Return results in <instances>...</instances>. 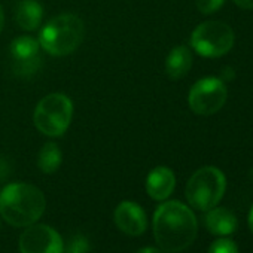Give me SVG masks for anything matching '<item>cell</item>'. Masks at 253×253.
I'll return each mask as SVG.
<instances>
[{
  "label": "cell",
  "instance_id": "cell-5",
  "mask_svg": "<svg viewBox=\"0 0 253 253\" xmlns=\"http://www.w3.org/2000/svg\"><path fill=\"white\" fill-rule=\"evenodd\" d=\"M225 174L216 167H203L197 170L186 185L188 203L201 211H207L220 201L225 194Z\"/></svg>",
  "mask_w": 253,
  "mask_h": 253
},
{
  "label": "cell",
  "instance_id": "cell-22",
  "mask_svg": "<svg viewBox=\"0 0 253 253\" xmlns=\"http://www.w3.org/2000/svg\"><path fill=\"white\" fill-rule=\"evenodd\" d=\"M249 226H250V229L253 232V207H252V210L249 213Z\"/></svg>",
  "mask_w": 253,
  "mask_h": 253
},
{
  "label": "cell",
  "instance_id": "cell-16",
  "mask_svg": "<svg viewBox=\"0 0 253 253\" xmlns=\"http://www.w3.org/2000/svg\"><path fill=\"white\" fill-rule=\"evenodd\" d=\"M89 241L86 237H84L82 234H76L73 237L69 238L66 249H63L64 253H89Z\"/></svg>",
  "mask_w": 253,
  "mask_h": 253
},
{
  "label": "cell",
  "instance_id": "cell-12",
  "mask_svg": "<svg viewBox=\"0 0 253 253\" xmlns=\"http://www.w3.org/2000/svg\"><path fill=\"white\" fill-rule=\"evenodd\" d=\"M206 226L214 235H229L237 229V217L232 211L223 207H213L207 210Z\"/></svg>",
  "mask_w": 253,
  "mask_h": 253
},
{
  "label": "cell",
  "instance_id": "cell-19",
  "mask_svg": "<svg viewBox=\"0 0 253 253\" xmlns=\"http://www.w3.org/2000/svg\"><path fill=\"white\" fill-rule=\"evenodd\" d=\"M235 5L244 9H253V0H234Z\"/></svg>",
  "mask_w": 253,
  "mask_h": 253
},
{
  "label": "cell",
  "instance_id": "cell-4",
  "mask_svg": "<svg viewBox=\"0 0 253 253\" xmlns=\"http://www.w3.org/2000/svg\"><path fill=\"white\" fill-rule=\"evenodd\" d=\"M73 118V103L63 92L45 95L36 106L33 122L36 128L49 137L63 136L70 126Z\"/></svg>",
  "mask_w": 253,
  "mask_h": 253
},
{
  "label": "cell",
  "instance_id": "cell-20",
  "mask_svg": "<svg viewBox=\"0 0 253 253\" xmlns=\"http://www.w3.org/2000/svg\"><path fill=\"white\" fill-rule=\"evenodd\" d=\"M136 253H166V252L163 249H157V247H145V249L137 250Z\"/></svg>",
  "mask_w": 253,
  "mask_h": 253
},
{
  "label": "cell",
  "instance_id": "cell-7",
  "mask_svg": "<svg viewBox=\"0 0 253 253\" xmlns=\"http://www.w3.org/2000/svg\"><path fill=\"white\" fill-rule=\"evenodd\" d=\"M226 86L217 78H204L189 91L188 103L194 113L209 116L222 109L226 101Z\"/></svg>",
  "mask_w": 253,
  "mask_h": 253
},
{
  "label": "cell",
  "instance_id": "cell-10",
  "mask_svg": "<svg viewBox=\"0 0 253 253\" xmlns=\"http://www.w3.org/2000/svg\"><path fill=\"white\" fill-rule=\"evenodd\" d=\"M115 223L126 235L139 237L146 231L148 219L145 210L133 201H122L115 210Z\"/></svg>",
  "mask_w": 253,
  "mask_h": 253
},
{
  "label": "cell",
  "instance_id": "cell-6",
  "mask_svg": "<svg viewBox=\"0 0 253 253\" xmlns=\"http://www.w3.org/2000/svg\"><path fill=\"white\" fill-rule=\"evenodd\" d=\"M191 45L203 57H222L234 45V32L222 21H206L192 32Z\"/></svg>",
  "mask_w": 253,
  "mask_h": 253
},
{
  "label": "cell",
  "instance_id": "cell-1",
  "mask_svg": "<svg viewBox=\"0 0 253 253\" xmlns=\"http://www.w3.org/2000/svg\"><path fill=\"white\" fill-rule=\"evenodd\" d=\"M197 229L195 214L180 201H167L154 214V237L164 252L177 253L189 247L197 237Z\"/></svg>",
  "mask_w": 253,
  "mask_h": 253
},
{
  "label": "cell",
  "instance_id": "cell-9",
  "mask_svg": "<svg viewBox=\"0 0 253 253\" xmlns=\"http://www.w3.org/2000/svg\"><path fill=\"white\" fill-rule=\"evenodd\" d=\"M64 244L60 234L42 223H33L26 226V231L20 237L21 253H63Z\"/></svg>",
  "mask_w": 253,
  "mask_h": 253
},
{
  "label": "cell",
  "instance_id": "cell-3",
  "mask_svg": "<svg viewBox=\"0 0 253 253\" xmlns=\"http://www.w3.org/2000/svg\"><path fill=\"white\" fill-rule=\"evenodd\" d=\"M84 21L75 14H63L49 20L39 32V45L54 57L75 52L84 41Z\"/></svg>",
  "mask_w": 253,
  "mask_h": 253
},
{
  "label": "cell",
  "instance_id": "cell-21",
  "mask_svg": "<svg viewBox=\"0 0 253 253\" xmlns=\"http://www.w3.org/2000/svg\"><path fill=\"white\" fill-rule=\"evenodd\" d=\"M3 24H5V12H3L2 5H0V32L3 30Z\"/></svg>",
  "mask_w": 253,
  "mask_h": 253
},
{
  "label": "cell",
  "instance_id": "cell-18",
  "mask_svg": "<svg viewBox=\"0 0 253 253\" xmlns=\"http://www.w3.org/2000/svg\"><path fill=\"white\" fill-rule=\"evenodd\" d=\"M223 3H225V0H197V8L201 14L209 15V14L216 12Z\"/></svg>",
  "mask_w": 253,
  "mask_h": 253
},
{
  "label": "cell",
  "instance_id": "cell-8",
  "mask_svg": "<svg viewBox=\"0 0 253 253\" xmlns=\"http://www.w3.org/2000/svg\"><path fill=\"white\" fill-rule=\"evenodd\" d=\"M9 55L12 61V70L17 76L30 78L42 64L39 41L32 36H18L11 42Z\"/></svg>",
  "mask_w": 253,
  "mask_h": 253
},
{
  "label": "cell",
  "instance_id": "cell-17",
  "mask_svg": "<svg viewBox=\"0 0 253 253\" xmlns=\"http://www.w3.org/2000/svg\"><path fill=\"white\" fill-rule=\"evenodd\" d=\"M209 253H238V249L234 241L228 238H220L210 246Z\"/></svg>",
  "mask_w": 253,
  "mask_h": 253
},
{
  "label": "cell",
  "instance_id": "cell-13",
  "mask_svg": "<svg viewBox=\"0 0 253 253\" xmlns=\"http://www.w3.org/2000/svg\"><path fill=\"white\" fill-rule=\"evenodd\" d=\"M42 17L43 9L38 0H20L15 11V20L23 30H36L42 23Z\"/></svg>",
  "mask_w": 253,
  "mask_h": 253
},
{
  "label": "cell",
  "instance_id": "cell-11",
  "mask_svg": "<svg viewBox=\"0 0 253 253\" xmlns=\"http://www.w3.org/2000/svg\"><path fill=\"white\" fill-rule=\"evenodd\" d=\"M176 186L174 173L169 167H157L154 169L146 179V192L155 201L167 200Z\"/></svg>",
  "mask_w": 253,
  "mask_h": 253
},
{
  "label": "cell",
  "instance_id": "cell-2",
  "mask_svg": "<svg viewBox=\"0 0 253 253\" xmlns=\"http://www.w3.org/2000/svg\"><path fill=\"white\" fill-rule=\"evenodd\" d=\"M46 207L43 192L30 183H11L0 192V214L12 226L26 228L36 223Z\"/></svg>",
  "mask_w": 253,
  "mask_h": 253
},
{
  "label": "cell",
  "instance_id": "cell-15",
  "mask_svg": "<svg viewBox=\"0 0 253 253\" xmlns=\"http://www.w3.org/2000/svg\"><path fill=\"white\" fill-rule=\"evenodd\" d=\"M63 163V152L57 143H45L38 157V167L45 174L55 173Z\"/></svg>",
  "mask_w": 253,
  "mask_h": 253
},
{
  "label": "cell",
  "instance_id": "cell-14",
  "mask_svg": "<svg viewBox=\"0 0 253 253\" xmlns=\"http://www.w3.org/2000/svg\"><path fill=\"white\" fill-rule=\"evenodd\" d=\"M192 67V54L188 46H176L170 51L166 60V72L171 79H180Z\"/></svg>",
  "mask_w": 253,
  "mask_h": 253
}]
</instances>
